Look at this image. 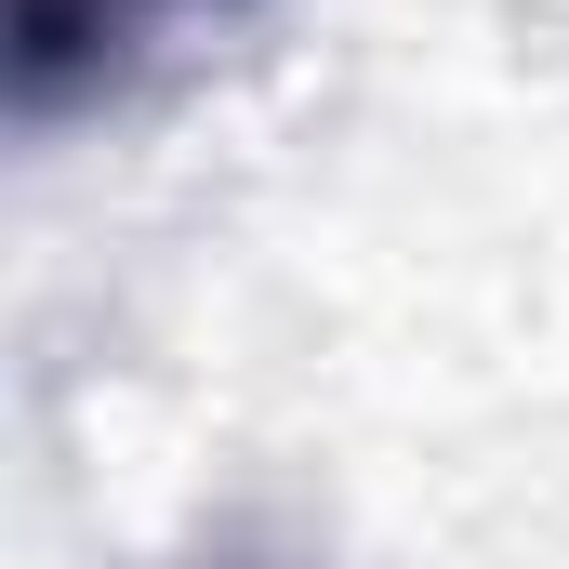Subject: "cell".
I'll return each instance as SVG.
<instances>
[{
	"mask_svg": "<svg viewBox=\"0 0 569 569\" xmlns=\"http://www.w3.org/2000/svg\"><path fill=\"white\" fill-rule=\"evenodd\" d=\"M172 0H0V67H13V107L53 120L67 93H93Z\"/></svg>",
	"mask_w": 569,
	"mask_h": 569,
	"instance_id": "cell-1",
	"label": "cell"
},
{
	"mask_svg": "<svg viewBox=\"0 0 569 569\" xmlns=\"http://www.w3.org/2000/svg\"><path fill=\"white\" fill-rule=\"evenodd\" d=\"M186 569H266V557H239V543H226V557H186Z\"/></svg>",
	"mask_w": 569,
	"mask_h": 569,
	"instance_id": "cell-2",
	"label": "cell"
}]
</instances>
